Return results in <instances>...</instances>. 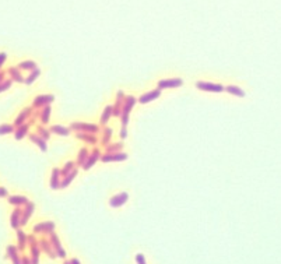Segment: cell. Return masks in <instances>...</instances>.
I'll list each match as a JSON object with an SVG mask.
<instances>
[{"label": "cell", "instance_id": "26", "mask_svg": "<svg viewBox=\"0 0 281 264\" xmlns=\"http://www.w3.org/2000/svg\"><path fill=\"white\" fill-rule=\"evenodd\" d=\"M39 131L42 133V136L45 137V138H48V137H49V134H48V131H46V130H43V129H39Z\"/></svg>", "mask_w": 281, "mask_h": 264}, {"label": "cell", "instance_id": "25", "mask_svg": "<svg viewBox=\"0 0 281 264\" xmlns=\"http://www.w3.org/2000/svg\"><path fill=\"white\" fill-rule=\"evenodd\" d=\"M1 131H11V127H10V126H7V127L3 126V127H0V133H1Z\"/></svg>", "mask_w": 281, "mask_h": 264}, {"label": "cell", "instance_id": "20", "mask_svg": "<svg viewBox=\"0 0 281 264\" xmlns=\"http://www.w3.org/2000/svg\"><path fill=\"white\" fill-rule=\"evenodd\" d=\"M50 115V108H45V111H43V115H42V120H43V123H46L48 122V116Z\"/></svg>", "mask_w": 281, "mask_h": 264}, {"label": "cell", "instance_id": "21", "mask_svg": "<svg viewBox=\"0 0 281 264\" xmlns=\"http://www.w3.org/2000/svg\"><path fill=\"white\" fill-rule=\"evenodd\" d=\"M111 133H112V130H111V129H106V130H105V137H104V140H102V143H104V144H106V141L111 138Z\"/></svg>", "mask_w": 281, "mask_h": 264}, {"label": "cell", "instance_id": "12", "mask_svg": "<svg viewBox=\"0 0 281 264\" xmlns=\"http://www.w3.org/2000/svg\"><path fill=\"white\" fill-rule=\"evenodd\" d=\"M111 112H112V106H108V108H105L104 111V115H102V118H101V122L102 123H106V120L109 119V116H111Z\"/></svg>", "mask_w": 281, "mask_h": 264}, {"label": "cell", "instance_id": "23", "mask_svg": "<svg viewBox=\"0 0 281 264\" xmlns=\"http://www.w3.org/2000/svg\"><path fill=\"white\" fill-rule=\"evenodd\" d=\"M72 166H73V162H67V164H66V166H64V169L62 170V173H63V175H66V173H67V172L72 169Z\"/></svg>", "mask_w": 281, "mask_h": 264}, {"label": "cell", "instance_id": "18", "mask_svg": "<svg viewBox=\"0 0 281 264\" xmlns=\"http://www.w3.org/2000/svg\"><path fill=\"white\" fill-rule=\"evenodd\" d=\"M37 76H39V70H34V73L27 78V84H31L32 81H35V77H37Z\"/></svg>", "mask_w": 281, "mask_h": 264}, {"label": "cell", "instance_id": "13", "mask_svg": "<svg viewBox=\"0 0 281 264\" xmlns=\"http://www.w3.org/2000/svg\"><path fill=\"white\" fill-rule=\"evenodd\" d=\"M31 140H32V141H35L37 144L39 145V147H41V150H42V151H46V144H45V143H43V141H42L41 138H38V137H37V136H34V134H32V136H31Z\"/></svg>", "mask_w": 281, "mask_h": 264}, {"label": "cell", "instance_id": "11", "mask_svg": "<svg viewBox=\"0 0 281 264\" xmlns=\"http://www.w3.org/2000/svg\"><path fill=\"white\" fill-rule=\"evenodd\" d=\"M227 91L228 92H231V94H233V95H238V96H243V91L242 89H239L238 87H227Z\"/></svg>", "mask_w": 281, "mask_h": 264}, {"label": "cell", "instance_id": "8", "mask_svg": "<svg viewBox=\"0 0 281 264\" xmlns=\"http://www.w3.org/2000/svg\"><path fill=\"white\" fill-rule=\"evenodd\" d=\"M53 96L52 95H43V96H38L35 98V106H39V105L48 104V102H52Z\"/></svg>", "mask_w": 281, "mask_h": 264}, {"label": "cell", "instance_id": "10", "mask_svg": "<svg viewBox=\"0 0 281 264\" xmlns=\"http://www.w3.org/2000/svg\"><path fill=\"white\" fill-rule=\"evenodd\" d=\"M52 131L59 133L60 136H69V130L64 129V127H60V126H53V127H52Z\"/></svg>", "mask_w": 281, "mask_h": 264}, {"label": "cell", "instance_id": "9", "mask_svg": "<svg viewBox=\"0 0 281 264\" xmlns=\"http://www.w3.org/2000/svg\"><path fill=\"white\" fill-rule=\"evenodd\" d=\"M98 157H99V152H98V150H95V151L92 152L91 158L88 160V162H87V164H84V169H90V166H91V165H92V164L98 160Z\"/></svg>", "mask_w": 281, "mask_h": 264}, {"label": "cell", "instance_id": "14", "mask_svg": "<svg viewBox=\"0 0 281 264\" xmlns=\"http://www.w3.org/2000/svg\"><path fill=\"white\" fill-rule=\"evenodd\" d=\"M57 176H59V170L57 169H55L53 170V176H52V182H50V186H52V189H56L57 186Z\"/></svg>", "mask_w": 281, "mask_h": 264}, {"label": "cell", "instance_id": "29", "mask_svg": "<svg viewBox=\"0 0 281 264\" xmlns=\"http://www.w3.org/2000/svg\"><path fill=\"white\" fill-rule=\"evenodd\" d=\"M73 264H79V261H77V260H74V261H73Z\"/></svg>", "mask_w": 281, "mask_h": 264}, {"label": "cell", "instance_id": "22", "mask_svg": "<svg viewBox=\"0 0 281 264\" xmlns=\"http://www.w3.org/2000/svg\"><path fill=\"white\" fill-rule=\"evenodd\" d=\"M79 138H83V140H85V141H90V143H95V138H92V137H88V136H83V134H79Z\"/></svg>", "mask_w": 281, "mask_h": 264}, {"label": "cell", "instance_id": "7", "mask_svg": "<svg viewBox=\"0 0 281 264\" xmlns=\"http://www.w3.org/2000/svg\"><path fill=\"white\" fill-rule=\"evenodd\" d=\"M72 129H77V130H88V131H96V130H98L96 126H92V124H83V123L72 124Z\"/></svg>", "mask_w": 281, "mask_h": 264}, {"label": "cell", "instance_id": "1", "mask_svg": "<svg viewBox=\"0 0 281 264\" xmlns=\"http://www.w3.org/2000/svg\"><path fill=\"white\" fill-rule=\"evenodd\" d=\"M197 88H200L203 91H211V92H221V91H224L222 85L211 84V82H197Z\"/></svg>", "mask_w": 281, "mask_h": 264}, {"label": "cell", "instance_id": "16", "mask_svg": "<svg viewBox=\"0 0 281 264\" xmlns=\"http://www.w3.org/2000/svg\"><path fill=\"white\" fill-rule=\"evenodd\" d=\"M20 67H21V69H30V70H34V69L37 67V64L34 63V62H24V63L20 64Z\"/></svg>", "mask_w": 281, "mask_h": 264}, {"label": "cell", "instance_id": "5", "mask_svg": "<svg viewBox=\"0 0 281 264\" xmlns=\"http://www.w3.org/2000/svg\"><path fill=\"white\" fill-rule=\"evenodd\" d=\"M160 94H161V89H155V91H153V92H147V94H144V95L140 98V102H141V104H147V102L153 101V99H155V98H158Z\"/></svg>", "mask_w": 281, "mask_h": 264}, {"label": "cell", "instance_id": "15", "mask_svg": "<svg viewBox=\"0 0 281 264\" xmlns=\"http://www.w3.org/2000/svg\"><path fill=\"white\" fill-rule=\"evenodd\" d=\"M76 173H77V170H73V173H70V175L67 176V177H66V180L60 183V186H62V187H66V186H67V184H69V183H70V182H72V180H73V179H74V176H76Z\"/></svg>", "mask_w": 281, "mask_h": 264}, {"label": "cell", "instance_id": "27", "mask_svg": "<svg viewBox=\"0 0 281 264\" xmlns=\"http://www.w3.org/2000/svg\"><path fill=\"white\" fill-rule=\"evenodd\" d=\"M121 136H122V138H125V137H126V129H125V127L122 129V134H121Z\"/></svg>", "mask_w": 281, "mask_h": 264}, {"label": "cell", "instance_id": "4", "mask_svg": "<svg viewBox=\"0 0 281 264\" xmlns=\"http://www.w3.org/2000/svg\"><path fill=\"white\" fill-rule=\"evenodd\" d=\"M127 158L126 154H108V155H104L101 160L104 162H111V161H125Z\"/></svg>", "mask_w": 281, "mask_h": 264}, {"label": "cell", "instance_id": "17", "mask_svg": "<svg viewBox=\"0 0 281 264\" xmlns=\"http://www.w3.org/2000/svg\"><path fill=\"white\" fill-rule=\"evenodd\" d=\"M10 201H11L13 204H21V203H25L27 199H24V197H11Z\"/></svg>", "mask_w": 281, "mask_h": 264}, {"label": "cell", "instance_id": "2", "mask_svg": "<svg viewBox=\"0 0 281 264\" xmlns=\"http://www.w3.org/2000/svg\"><path fill=\"white\" fill-rule=\"evenodd\" d=\"M134 98L133 96H129L127 99H126V104H125V108H123V124L126 126V123H127V116H129V112H130V109H132V106L134 105Z\"/></svg>", "mask_w": 281, "mask_h": 264}, {"label": "cell", "instance_id": "24", "mask_svg": "<svg viewBox=\"0 0 281 264\" xmlns=\"http://www.w3.org/2000/svg\"><path fill=\"white\" fill-rule=\"evenodd\" d=\"M25 130H27V126H24V127L21 129L18 133L16 134V138H21V137H24V133H25Z\"/></svg>", "mask_w": 281, "mask_h": 264}, {"label": "cell", "instance_id": "3", "mask_svg": "<svg viewBox=\"0 0 281 264\" xmlns=\"http://www.w3.org/2000/svg\"><path fill=\"white\" fill-rule=\"evenodd\" d=\"M182 85V80L180 78H171V80H162L158 82L160 88H169V87H179Z\"/></svg>", "mask_w": 281, "mask_h": 264}, {"label": "cell", "instance_id": "6", "mask_svg": "<svg viewBox=\"0 0 281 264\" xmlns=\"http://www.w3.org/2000/svg\"><path fill=\"white\" fill-rule=\"evenodd\" d=\"M127 200V193H122L119 196H115L111 200V206L112 207H119L122 204H125V201Z\"/></svg>", "mask_w": 281, "mask_h": 264}, {"label": "cell", "instance_id": "28", "mask_svg": "<svg viewBox=\"0 0 281 264\" xmlns=\"http://www.w3.org/2000/svg\"><path fill=\"white\" fill-rule=\"evenodd\" d=\"M4 59H6V55H4V53H1V55H0V64H1V62H3Z\"/></svg>", "mask_w": 281, "mask_h": 264}, {"label": "cell", "instance_id": "19", "mask_svg": "<svg viewBox=\"0 0 281 264\" xmlns=\"http://www.w3.org/2000/svg\"><path fill=\"white\" fill-rule=\"evenodd\" d=\"M85 158H87V150H84V148H83V150L80 151V158H79V164H83Z\"/></svg>", "mask_w": 281, "mask_h": 264}]
</instances>
